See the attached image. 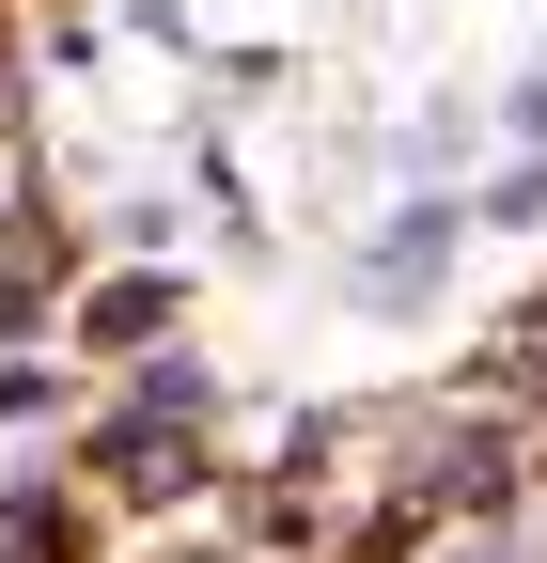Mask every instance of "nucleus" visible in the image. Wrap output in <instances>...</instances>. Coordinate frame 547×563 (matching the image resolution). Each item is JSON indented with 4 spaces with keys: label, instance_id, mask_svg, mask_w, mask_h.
I'll use <instances>...</instances> for the list:
<instances>
[{
    "label": "nucleus",
    "instance_id": "obj_1",
    "mask_svg": "<svg viewBox=\"0 0 547 563\" xmlns=\"http://www.w3.org/2000/svg\"><path fill=\"white\" fill-rule=\"evenodd\" d=\"M438 251H454V220H438V203H406V220L360 251V298H391V313H406V298L438 282Z\"/></svg>",
    "mask_w": 547,
    "mask_h": 563
}]
</instances>
